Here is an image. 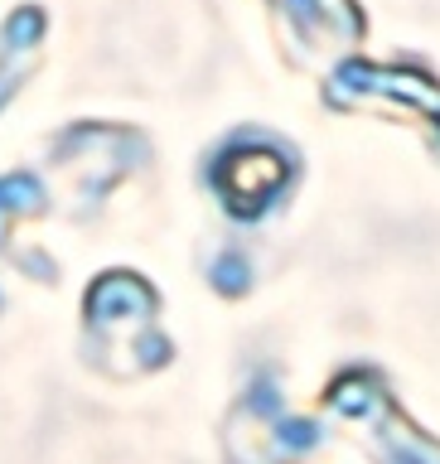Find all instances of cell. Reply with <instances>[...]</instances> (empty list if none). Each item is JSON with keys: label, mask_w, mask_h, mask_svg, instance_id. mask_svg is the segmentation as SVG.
<instances>
[{"label": "cell", "mask_w": 440, "mask_h": 464, "mask_svg": "<svg viewBox=\"0 0 440 464\" xmlns=\"http://www.w3.org/2000/svg\"><path fill=\"white\" fill-rule=\"evenodd\" d=\"M213 281H218V290H228V295H238V290L247 285V271H242V261H218L213 266Z\"/></svg>", "instance_id": "obj_2"}, {"label": "cell", "mask_w": 440, "mask_h": 464, "mask_svg": "<svg viewBox=\"0 0 440 464\" xmlns=\"http://www.w3.org/2000/svg\"><path fill=\"white\" fill-rule=\"evenodd\" d=\"M218 184H223V194L238 213H257L281 188V160L271 150H232L218 165Z\"/></svg>", "instance_id": "obj_1"}]
</instances>
